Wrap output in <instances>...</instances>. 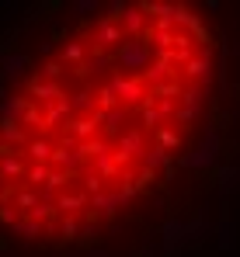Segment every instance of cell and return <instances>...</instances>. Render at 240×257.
I'll return each instance as SVG.
<instances>
[{
  "label": "cell",
  "mask_w": 240,
  "mask_h": 257,
  "mask_svg": "<svg viewBox=\"0 0 240 257\" xmlns=\"http://www.w3.org/2000/svg\"><path fill=\"white\" fill-rule=\"evenodd\" d=\"M157 146H164V150H178V146H181V136H178V128L160 125V128H157Z\"/></svg>",
  "instance_id": "17"
},
{
  "label": "cell",
  "mask_w": 240,
  "mask_h": 257,
  "mask_svg": "<svg viewBox=\"0 0 240 257\" xmlns=\"http://www.w3.org/2000/svg\"><path fill=\"white\" fill-rule=\"evenodd\" d=\"M153 59H157V56H153V49H150L146 39H125V42L115 49V63H119V66H129V70L139 73V77L150 70Z\"/></svg>",
  "instance_id": "1"
},
{
  "label": "cell",
  "mask_w": 240,
  "mask_h": 257,
  "mask_svg": "<svg viewBox=\"0 0 240 257\" xmlns=\"http://www.w3.org/2000/svg\"><path fill=\"white\" fill-rule=\"evenodd\" d=\"M167 164H171V150H164V146H150L143 153V167L146 171H157V167H167Z\"/></svg>",
  "instance_id": "14"
},
{
  "label": "cell",
  "mask_w": 240,
  "mask_h": 257,
  "mask_svg": "<svg viewBox=\"0 0 240 257\" xmlns=\"http://www.w3.org/2000/svg\"><path fill=\"white\" fill-rule=\"evenodd\" d=\"M125 118H129V108H115V111L101 115V128H105L108 136H115V139H119L122 128H125Z\"/></svg>",
  "instance_id": "13"
},
{
  "label": "cell",
  "mask_w": 240,
  "mask_h": 257,
  "mask_svg": "<svg viewBox=\"0 0 240 257\" xmlns=\"http://www.w3.org/2000/svg\"><path fill=\"white\" fill-rule=\"evenodd\" d=\"M87 52H91V45H84V42H66V45H63V63H73V66H80V63L87 59Z\"/></svg>",
  "instance_id": "15"
},
{
  "label": "cell",
  "mask_w": 240,
  "mask_h": 257,
  "mask_svg": "<svg viewBox=\"0 0 240 257\" xmlns=\"http://www.w3.org/2000/svg\"><path fill=\"white\" fill-rule=\"evenodd\" d=\"M108 87L119 94L122 108H136V104H143V101H146V84H143V77L112 73V77H108Z\"/></svg>",
  "instance_id": "2"
},
{
  "label": "cell",
  "mask_w": 240,
  "mask_h": 257,
  "mask_svg": "<svg viewBox=\"0 0 240 257\" xmlns=\"http://www.w3.org/2000/svg\"><path fill=\"white\" fill-rule=\"evenodd\" d=\"M84 205H91V198L84 191H63V195H56V212H63V219H73Z\"/></svg>",
  "instance_id": "8"
},
{
  "label": "cell",
  "mask_w": 240,
  "mask_h": 257,
  "mask_svg": "<svg viewBox=\"0 0 240 257\" xmlns=\"http://www.w3.org/2000/svg\"><path fill=\"white\" fill-rule=\"evenodd\" d=\"M209 70H212V56H209V49H202L199 56H192L188 63H185V80H205L209 77Z\"/></svg>",
  "instance_id": "9"
},
{
  "label": "cell",
  "mask_w": 240,
  "mask_h": 257,
  "mask_svg": "<svg viewBox=\"0 0 240 257\" xmlns=\"http://www.w3.org/2000/svg\"><path fill=\"white\" fill-rule=\"evenodd\" d=\"M219 177H223V191H233L240 184V167H230V171H219Z\"/></svg>",
  "instance_id": "18"
},
{
  "label": "cell",
  "mask_w": 240,
  "mask_h": 257,
  "mask_svg": "<svg viewBox=\"0 0 240 257\" xmlns=\"http://www.w3.org/2000/svg\"><path fill=\"white\" fill-rule=\"evenodd\" d=\"M216 150H219V139H216V136H209L202 150L181 157V167H212V164H216Z\"/></svg>",
  "instance_id": "6"
},
{
  "label": "cell",
  "mask_w": 240,
  "mask_h": 257,
  "mask_svg": "<svg viewBox=\"0 0 240 257\" xmlns=\"http://www.w3.org/2000/svg\"><path fill=\"white\" fill-rule=\"evenodd\" d=\"M174 66L167 63V59H153L150 63V70L143 73V84H150V87H160V84H167V80H174Z\"/></svg>",
  "instance_id": "10"
},
{
  "label": "cell",
  "mask_w": 240,
  "mask_h": 257,
  "mask_svg": "<svg viewBox=\"0 0 240 257\" xmlns=\"http://www.w3.org/2000/svg\"><path fill=\"white\" fill-rule=\"evenodd\" d=\"M59 229H63V240H77L80 233H84L77 219H63V222H59Z\"/></svg>",
  "instance_id": "19"
},
{
  "label": "cell",
  "mask_w": 240,
  "mask_h": 257,
  "mask_svg": "<svg viewBox=\"0 0 240 257\" xmlns=\"http://www.w3.org/2000/svg\"><path fill=\"white\" fill-rule=\"evenodd\" d=\"M52 150H56V143H49V139H42V136L28 143V157H32V164H42V167H49Z\"/></svg>",
  "instance_id": "11"
},
{
  "label": "cell",
  "mask_w": 240,
  "mask_h": 257,
  "mask_svg": "<svg viewBox=\"0 0 240 257\" xmlns=\"http://www.w3.org/2000/svg\"><path fill=\"white\" fill-rule=\"evenodd\" d=\"M164 240H167V254H174V247H178V240H185V222H178V219H171V222L164 226Z\"/></svg>",
  "instance_id": "16"
},
{
  "label": "cell",
  "mask_w": 240,
  "mask_h": 257,
  "mask_svg": "<svg viewBox=\"0 0 240 257\" xmlns=\"http://www.w3.org/2000/svg\"><path fill=\"white\" fill-rule=\"evenodd\" d=\"M122 42H125V28H122V21H108V18H101V21H98L94 45H98V49H119Z\"/></svg>",
  "instance_id": "5"
},
{
  "label": "cell",
  "mask_w": 240,
  "mask_h": 257,
  "mask_svg": "<svg viewBox=\"0 0 240 257\" xmlns=\"http://www.w3.org/2000/svg\"><path fill=\"white\" fill-rule=\"evenodd\" d=\"M122 28H125V39H143L150 32V18L139 4H129L125 14H122Z\"/></svg>",
  "instance_id": "4"
},
{
  "label": "cell",
  "mask_w": 240,
  "mask_h": 257,
  "mask_svg": "<svg viewBox=\"0 0 240 257\" xmlns=\"http://www.w3.org/2000/svg\"><path fill=\"white\" fill-rule=\"evenodd\" d=\"M202 108V90H195V87H188L185 94H181V104H178V111H174V118L185 125V122H195V115H199Z\"/></svg>",
  "instance_id": "7"
},
{
  "label": "cell",
  "mask_w": 240,
  "mask_h": 257,
  "mask_svg": "<svg viewBox=\"0 0 240 257\" xmlns=\"http://www.w3.org/2000/svg\"><path fill=\"white\" fill-rule=\"evenodd\" d=\"M94 167H98V177H105V181H112V177H119V160H115V150H112V146H108V150H105V153H101V157H98V160H94Z\"/></svg>",
  "instance_id": "12"
},
{
  "label": "cell",
  "mask_w": 240,
  "mask_h": 257,
  "mask_svg": "<svg viewBox=\"0 0 240 257\" xmlns=\"http://www.w3.org/2000/svg\"><path fill=\"white\" fill-rule=\"evenodd\" d=\"M143 153H146V136H143V128H129V132L119 136V146H115L119 167H125L132 157H143Z\"/></svg>",
  "instance_id": "3"
}]
</instances>
